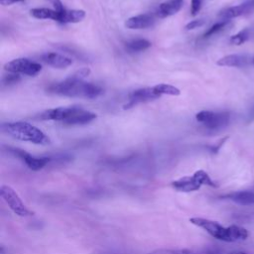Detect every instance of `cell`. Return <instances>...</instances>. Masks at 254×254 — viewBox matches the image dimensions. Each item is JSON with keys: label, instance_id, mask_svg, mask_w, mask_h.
<instances>
[{"label": "cell", "instance_id": "obj_1", "mask_svg": "<svg viewBox=\"0 0 254 254\" xmlns=\"http://www.w3.org/2000/svg\"><path fill=\"white\" fill-rule=\"evenodd\" d=\"M47 91L52 94H57L66 97H82V98H96L103 93V89L98 84L86 82L84 80L74 79L70 76L63 81L51 84Z\"/></svg>", "mask_w": 254, "mask_h": 254}, {"label": "cell", "instance_id": "obj_26", "mask_svg": "<svg viewBox=\"0 0 254 254\" xmlns=\"http://www.w3.org/2000/svg\"><path fill=\"white\" fill-rule=\"evenodd\" d=\"M202 6V0H191L190 2V15L195 16L198 14Z\"/></svg>", "mask_w": 254, "mask_h": 254}, {"label": "cell", "instance_id": "obj_25", "mask_svg": "<svg viewBox=\"0 0 254 254\" xmlns=\"http://www.w3.org/2000/svg\"><path fill=\"white\" fill-rule=\"evenodd\" d=\"M89 73H90V69L88 67H83V68L75 71L73 74H71L70 77H72L74 79H78V80H83L86 76H88Z\"/></svg>", "mask_w": 254, "mask_h": 254}, {"label": "cell", "instance_id": "obj_6", "mask_svg": "<svg viewBox=\"0 0 254 254\" xmlns=\"http://www.w3.org/2000/svg\"><path fill=\"white\" fill-rule=\"evenodd\" d=\"M195 119L201 123L206 129L210 131H218L225 128L230 121V114L228 112H215L209 110H202L196 113Z\"/></svg>", "mask_w": 254, "mask_h": 254}, {"label": "cell", "instance_id": "obj_9", "mask_svg": "<svg viewBox=\"0 0 254 254\" xmlns=\"http://www.w3.org/2000/svg\"><path fill=\"white\" fill-rule=\"evenodd\" d=\"M161 95L157 93L155 90L154 86L152 87H144V88H139L136 90L131 91L128 94V102L124 105V109H128L133 107L134 105L142 102H148L154 99L159 98Z\"/></svg>", "mask_w": 254, "mask_h": 254}, {"label": "cell", "instance_id": "obj_31", "mask_svg": "<svg viewBox=\"0 0 254 254\" xmlns=\"http://www.w3.org/2000/svg\"><path fill=\"white\" fill-rule=\"evenodd\" d=\"M229 254H248V253H245V252H242V251H234V252H231Z\"/></svg>", "mask_w": 254, "mask_h": 254}, {"label": "cell", "instance_id": "obj_11", "mask_svg": "<svg viewBox=\"0 0 254 254\" xmlns=\"http://www.w3.org/2000/svg\"><path fill=\"white\" fill-rule=\"evenodd\" d=\"M155 22H156V18L153 14L145 13V14H140L127 19L125 22V27L132 30L147 29L152 27L155 24Z\"/></svg>", "mask_w": 254, "mask_h": 254}, {"label": "cell", "instance_id": "obj_10", "mask_svg": "<svg viewBox=\"0 0 254 254\" xmlns=\"http://www.w3.org/2000/svg\"><path fill=\"white\" fill-rule=\"evenodd\" d=\"M9 150L15 156L20 158L26 164V166L32 171L42 170L51 161V158H49V157H35V156H32L28 152H26L24 150H21V149L10 148Z\"/></svg>", "mask_w": 254, "mask_h": 254}, {"label": "cell", "instance_id": "obj_13", "mask_svg": "<svg viewBox=\"0 0 254 254\" xmlns=\"http://www.w3.org/2000/svg\"><path fill=\"white\" fill-rule=\"evenodd\" d=\"M41 60L45 64H47L55 68H65L72 64V60L70 58L61 55V54H58V53L44 54L41 57Z\"/></svg>", "mask_w": 254, "mask_h": 254}, {"label": "cell", "instance_id": "obj_12", "mask_svg": "<svg viewBox=\"0 0 254 254\" xmlns=\"http://www.w3.org/2000/svg\"><path fill=\"white\" fill-rule=\"evenodd\" d=\"M253 9H254V7L251 5L250 1H247V2H244L242 4L227 7L225 9L221 10L219 12L218 16L221 20H229L230 21V19L237 18L239 16L245 15V14L251 12Z\"/></svg>", "mask_w": 254, "mask_h": 254}, {"label": "cell", "instance_id": "obj_2", "mask_svg": "<svg viewBox=\"0 0 254 254\" xmlns=\"http://www.w3.org/2000/svg\"><path fill=\"white\" fill-rule=\"evenodd\" d=\"M190 222L203 229L213 238L220 241L236 242L245 240L248 237V231L238 225H230L228 227H224L217 221L202 217H191L190 218Z\"/></svg>", "mask_w": 254, "mask_h": 254}, {"label": "cell", "instance_id": "obj_16", "mask_svg": "<svg viewBox=\"0 0 254 254\" xmlns=\"http://www.w3.org/2000/svg\"><path fill=\"white\" fill-rule=\"evenodd\" d=\"M222 197L232 200L241 205L254 204V190H237L222 195Z\"/></svg>", "mask_w": 254, "mask_h": 254}, {"label": "cell", "instance_id": "obj_19", "mask_svg": "<svg viewBox=\"0 0 254 254\" xmlns=\"http://www.w3.org/2000/svg\"><path fill=\"white\" fill-rule=\"evenodd\" d=\"M85 17V12L83 10H77V9H66L63 16V23H78L82 21Z\"/></svg>", "mask_w": 254, "mask_h": 254}, {"label": "cell", "instance_id": "obj_32", "mask_svg": "<svg viewBox=\"0 0 254 254\" xmlns=\"http://www.w3.org/2000/svg\"><path fill=\"white\" fill-rule=\"evenodd\" d=\"M250 1V3H251V5L254 7V0H249Z\"/></svg>", "mask_w": 254, "mask_h": 254}, {"label": "cell", "instance_id": "obj_5", "mask_svg": "<svg viewBox=\"0 0 254 254\" xmlns=\"http://www.w3.org/2000/svg\"><path fill=\"white\" fill-rule=\"evenodd\" d=\"M172 187L177 191L190 192L198 190L202 186L217 187V185L211 180L209 175L203 170L194 172L191 176H186L172 182Z\"/></svg>", "mask_w": 254, "mask_h": 254}, {"label": "cell", "instance_id": "obj_7", "mask_svg": "<svg viewBox=\"0 0 254 254\" xmlns=\"http://www.w3.org/2000/svg\"><path fill=\"white\" fill-rule=\"evenodd\" d=\"M0 194L1 197L4 199V201L7 203L9 208L18 216L21 217H27L34 214L33 211H31L26 204L23 202L17 191L11 188L10 186L3 185L0 188Z\"/></svg>", "mask_w": 254, "mask_h": 254}, {"label": "cell", "instance_id": "obj_8", "mask_svg": "<svg viewBox=\"0 0 254 254\" xmlns=\"http://www.w3.org/2000/svg\"><path fill=\"white\" fill-rule=\"evenodd\" d=\"M5 70L11 73H22L29 76H34L42 70V65L36 62H32L26 58H18L8 62L4 65Z\"/></svg>", "mask_w": 254, "mask_h": 254}, {"label": "cell", "instance_id": "obj_15", "mask_svg": "<svg viewBox=\"0 0 254 254\" xmlns=\"http://www.w3.org/2000/svg\"><path fill=\"white\" fill-rule=\"evenodd\" d=\"M185 0H167L161 3L157 9L159 18H166L177 14L184 6Z\"/></svg>", "mask_w": 254, "mask_h": 254}, {"label": "cell", "instance_id": "obj_27", "mask_svg": "<svg viewBox=\"0 0 254 254\" xmlns=\"http://www.w3.org/2000/svg\"><path fill=\"white\" fill-rule=\"evenodd\" d=\"M204 23H205V21L203 19H196V20H192L190 23H188L185 28H186V30L190 31V30H193V29L201 27L202 25H204Z\"/></svg>", "mask_w": 254, "mask_h": 254}, {"label": "cell", "instance_id": "obj_20", "mask_svg": "<svg viewBox=\"0 0 254 254\" xmlns=\"http://www.w3.org/2000/svg\"><path fill=\"white\" fill-rule=\"evenodd\" d=\"M250 36H251V29L245 28V29L239 31L238 33H236L235 35L231 36L229 42L232 45L240 46V45L244 44L246 41H248L250 39Z\"/></svg>", "mask_w": 254, "mask_h": 254}, {"label": "cell", "instance_id": "obj_4", "mask_svg": "<svg viewBox=\"0 0 254 254\" xmlns=\"http://www.w3.org/2000/svg\"><path fill=\"white\" fill-rule=\"evenodd\" d=\"M1 130L14 139L30 142L37 145L50 144L49 137L38 127L23 121L5 122L1 124Z\"/></svg>", "mask_w": 254, "mask_h": 254}, {"label": "cell", "instance_id": "obj_14", "mask_svg": "<svg viewBox=\"0 0 254 254\" xmlns=\"http://www.w3.org/2000/svg\"><path fill=\"white\" fill-rule=\"evenodd\" d=\"M250 62V57L247 55H238L232 54L220 58L216 64L220 66H229V67H244L248 65Z\"/></svg>", "mask_w": 254, "mask_h": 254}, {"label": "cell", "instance_id": "obj_18", "mask_svg": "<svg viewBox=\"0 0 254 254\" xmlns=\"http://www.w3.org/2000/svg\"><path fill=\"white\" fill-rule=\"evenodd\" d=\"M126 50L129 53H139L151 47V42L146 39H136L126 43Z\"/></svg>", "mask_w": 254, "mask_h": 254}, {"label": "cell", "instance_id": "obj_3", "mask_svg": "<svg viewBox=\"0 0 254 254\" xmlns=\"http://www.w3.org/2000/svg\"><path fill=\"white\" fill-rule=\"evenodd\" d=\"M41 120H54L65 125H83L96 118V114L85 110L79 106L51 108L42 112L39 116Z\"/></svg>", "mask_w": 254, "mask_h": 254}, {"label": "cell", "instance_id": "obj_29", "mask_svg": "<svg viewBox=\"0 0 254 254\" xmlns=\"http://www.w3.org/2000/svg\"><path fill=\"white\" fill-rule=\"evenodd\" d=\"M24 0H0V4L3 6H8V5H12L14 3H18V2H23Z\"/></svg>", "mask_w": 254, "mask_h": 254}, {"label": "cell", "instance_id": "obj_23", "mask_svg": "<svg viewBox=\"0 0 254 254\" xmlns=\"http://www.w3.org/2000/svg\"><path fill=\"white\" fill-rule=\"evenodd\" d=\"M150 254H196V253L188 249H159V250L153 251Z\"/></svg>", "mask_w": 254, "mask_h": 254}, {"label": "cell", "instance_id": "obj_24", "mask_svg": "<svg viewBox=\"0 0 254 254\" xmlns=\"http://www.w3.org/2000/svg\"><path fill=\"white\" fill-rule=\"evenodd\" d=\"M20 79H21V77H20L19 74H17V73H10V74H7V75H5L3 77L2 82L5 85H9V84L17 83Z\"/></svg>", "mask_w": 254, "mask_h": 254}, {"label": "cell", "instance_id": "obj_33", "mask_svg": "<svg viewBox=\"0 0 254 254\" xmlns=\"http://www.w3.org/2000/svg\"><path fill=\"white\" fill-rule=\"evenodd\" d=\"M252 63H253V64H254V57H253V59H252Z\"/></svg>", "mask_w": 254, "mask_h": 254}, {"label": "cell", "instance_id": "obj_22", "mask_svg": "<svg viewBox=\"0 0 254 254\" xmlns=\"http://www.w3.org/2000/svg\"><path fill=\"white\" fill-rule=\"evenodd\" d=\"M230 21L229 20H220L216 23H214L210 28H208L204 34L202 35V39H207V38H210L211 36H214L215 34L219 33L220 31H222L229 23Z\"/></svg>", "mask_w": 254, "mask_h": 254}, {"label": "cell", "instance_id": "obj_17", "mask_svg": "<svg viewBox=\"0 0 254 254\" xmlns=\"http://www.w3.org/2000/svg\"><path fill=\"white\" fill-rule=\"evenodd\" d=\"M64 12L60 13V12L56 11L55 9H49V8H33L30 11L31 15L34 18H37V19H51V20H54V21H57V22H60V23H62V18H63V13Z\"/></svg>", "mask_w": 254, "mask_h": 254}, {"label": "cell", "instance_id": "obj_30", "mask_svg": "<svg viewBox=\"0 0 254 254\" xmlns=\"http://www.w3.org/2000/svg\"><path fill=\"white\" fill-rule=\"evenodd\" d=\"M248 121H252L254 120V105L251 107V109L249 110V113H248Z\"/></svg>", "mask_w": 254, "mask_h": 254}, {"label": "cell", "instance_id": "obj_28", "mask_svg": "<svg viewBox=\"0 0 254 254\" xmlns=\"http://www.w3.org/2000/svg\"><path fill=\"white\" fill-rule=\"evenodd\" d=\"M48 1L50 3H52L53 6H54V9L56 11L60 12V13L64 12L66 9V8H64V4H63V2L61 0H48Z\"/></svg>", "mask_w": 254, "mask_h": 254}, {"label": "cell", "instance_id": "obj_21", "mask_svg": "<svg viewBox=\"0 0 254 254\" xmlns=\"http://www.w3.org/2000/svg\"><path fill=\"white\" fill-rule=\"evenodd\" d=\"M155 90L157 91V93L159 95H163V94H167V95H174V96H177V95H180L181 93V90L174 86V85H171V84H167V83H160V84H157L154 86Z\"/></svg>", "mask_w": 254, "mask_h": 254}]
</instances>
